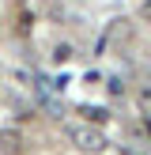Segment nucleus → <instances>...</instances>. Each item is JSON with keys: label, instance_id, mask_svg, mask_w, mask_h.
Segmentation results:
<instances>
[{"label": "nucleus", "instance_id": "4", "mask_svg": "<svg viewBox=\"0 0 151 155\" xmlns=\"http://www.w3.org/2000/svg\"><path fill=\"white\" fill-rule=\"evenodd\" d=\"M136 110H140L143 117H151V83H143V87L136 91Z\"/></svg>", "mask_w": 151, "mask_h": 155}, {"label": "nucleus", "instance_id": "5", "mask_svg": "<svg viewBox=\"0 0 151 155\" xmlns=\"http://www.w3.org/2000/svg\"><path fill=\"white\" fill-rule=\"evenodd\" d=\"M106 91H110L113 98H117V95H125V80H121V76H110V80H106Z\"/></svg>", "mask_w": 151, "mask_h": 155}, {"label": "nucleus", "instance_id": "1", "mask_svg": "<svg viewBox=\"0 0 151 155\" xmlns=\"http://www.w3.org/2000/svg\"><path fill=\"white\" fill-rule=\"evenodd\" d=\"M68 140H72L79 151H87V155L106 151V136H102L98 125H72V129H68Z\"/></svg>", "mask_w": 151, "mask_h": 155}, {"label": "nucleus", "instance_id": "6", "mask_svg": "<svg viewBox=\"0 0 151 155\" xmlns=\"http://www.w3.org/2000/svg\"><path fill=\"white\" fill-rule=\"evenodd\" d=\"M53 57H57L60 64H64V61H72V45H57V53H53Z\"/></svg>", "mask_w": 151, "mask_h": 155}, {"label": "nucleus", "instance_id": "2", "mask_svg": "<svg viewBox=\"0 0 151 155\" xmlns=\"http://www.w3.org/2000/svg\"><path fill=\"white\" fill-rule=\"evenodd\" d=\"M23 151V133L19 129H0V155H19Z\"/></svg>", "mask_w": 151, "mask_h": 155}, {"label": "nucleus", "instance_id": "3", "mask_svg": "<svg viewBox=\"0 0 151 155\" xmlns=\"http://www.w3.org/2000/svg\"><path fill=\"white\" fill-rule=\"evenodd\" d=\"M83 114V125H102V121H110V110H102V106H79Z\"/></svg>", "mask_w": 151, "mask_h": 155}, {"label": "nucleus", "instance_id": "7", "mask_svg": "<svg viewBox=\"0 0 151 155\" xmlns=\"http://www.w3.org/2000/svg\"><path fill=\"white\" fill-rule=\"evenodd\" d=\"M140 19L151 23V0H143V4H140Z\"/></svg>", "mask_w": 151, "mask_h": 155}]
</instances>
